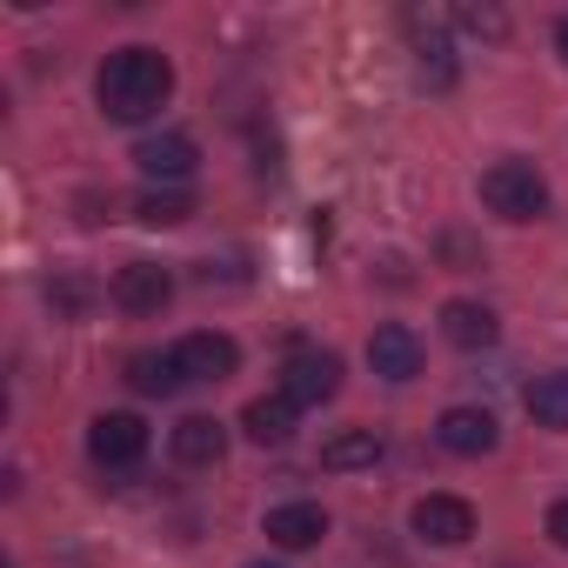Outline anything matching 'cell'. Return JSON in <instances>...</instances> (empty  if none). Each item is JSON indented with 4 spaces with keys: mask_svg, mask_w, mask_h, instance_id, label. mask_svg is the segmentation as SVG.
<instances>
[{
    "mask_svg": "<svg viewBox=\"0 0 568 568\" xmlns=\"http://www.w3.org/2000/svg\"><path fill=\"white\" fill-rule=\"evenodd\" d=\"M168 94H174V68H168L161 48H121V54H108L101 81H94L101 114L121 121V128H141L148 114H161Z\"/></svg>",
    "mask_w": 568,
    "mask_h": 568,
    "instance_id": "cell-1",
    "label": "cell"
},
{
    "mask_svg": "<svg viewBox=\"0 0 568 568\" xmlns=\"http://www.w3.org/2000/svg\"><path fill=\"white\" fill-rule=\"evenodd\" d=\"M481 207L501 214V221H541V214H548V174H541L535 161L508 154V161H495V168L481 174Z\"/></svg>",
    "mask_w": 568,
    "mask_h": 568,
    "instance_id": "cell-2",
    "label": "cell"
},
{
    "mask_svg": "<svg viewBox=\"0 0 568 568\" xmlns=\"http://www.w3.org/2000/svg\"><path fill=\"white\" fill-rule=\"evenodd\" d=\"M88 455H94V468H134V462L148 455V422L128 415V408L94 415V422H88Z\"/></svg>",
    "mask_w": 568,
    "mask_h": 568,
    "instance_id": "cell-3",
    "label": "cell"
},
{
    "mask_svg": "<svg viewBox=\"0 0 568 568\" xmlns=\"http://www.w3.org/2000/svg\"><path fill=\"white\" fill-rule=\"evenodd\" d=\"M402 28H408V48H415V68H422V81H428L435 94H448V88H455V74H462V68H455V48H448V21L415 8Z\"/></svg>",
    "mask_w": 568,
    "mask_h": 568,
    "instance_id": "cell-4",
    "label": "cell"
},
{
    "mask_svg": "<svg viewBox=\"0 0 568 568\" xmlns=\"http://www.w3.org/2000/svg\"><path fill=\"white\" fill-rule=\"evenodd\" d=\"M335 388H342V362L328 348H302V355H288V368H281V395L295 408H322V402H335Z\"/></svg>",
    "mask_w": 568,
    "mask_h": 568,
    "instance_id": "cell-5",
    "label": "cell"
},
{
    "mask_svg": "<svg viewBox=\"0 0 568 568\" xmlns=\"http://www.w3.org/2000/svg\"><path fill=\"white\" fill-rule=\"evenodd\" d=\"M194 161H201V148H194L187 134H174V128H168V134H148V141L134 148V168H141L154 187H181V181L194 174Z\"/></svg>",
    "mask_w": 568,
    "mask_h": 568,
    "instance_id": "cell-6",
    "label": "cell"
},
{
    "mask_svg": "<svg viewBox=\"0 0 568 568\" xmlns=\"http://www.w3.org/2000/svg\"><path fill=\"white\" fill-rule=\"evenodd\" d=\"M174 355H181L187 382H227V375L241 368V348H234V335H221V328H194V335H181Z\"/></svg>",
    "mask_w": 568,
    "mask_h": 568,
    "instance_id": "cell-7",
    "label": "cell"
},
{
    "mask_svg": "<svg viewBox=\"0 0 568 568\" xmlns=\"http://www.w3.org/2000/svg\"><path fill=\"white\" fill-rule=\"evenodd\" d=\"M368 368L382 375V382H415L422 375V335L415 328H402V322H382L375 335H368Z\"/></svg>",
    "mask_w": 568,
    "mask_h": 568,
    "instance_id": "cell-8",
    "label": "cell"
},
{
    "mask_svg": "<svg viewBox=\"0 0 568 568\" xmlns=\"http://www.w3.org/2000/svg\"><path fill=\"white\" fill-rule=\"evenodd\" d=\"M408 521H415V535L435 541V548H462V541L475 535V508H468L462 495H422Z\"/></svg>",
    "mask_w": 568,
    "mask_h": 568,
    "instance_id": "cell-9",
    "label": "cell"
},
{
    "mask_svg": "<svg viewBox=\"0 0 568 568\" xmlns=\"http://www.w3.org/2000/svg\"><path fill=\"white\" fill-rule=\"evenodd\" d=\"M114 302H121L128 315H161V308L174 302V274H168L161 261H128V267L114 274Z\"/></svg>",
    "mask_w": 568,
    "mask_h": 568,
    "instance_id": "cell-10",
    "label": "cell"
},
{
    "mask_svg": "<svg viewBox=\"0 0 568 568\" xmlns=\"http://www.w3.org/2000/svg\"><path fill=\"white\" fill-rule=\"evenodd\" d=\"M261 535L274 541V548H315L322 535H328V515H322V501H281V508H267V521H261Z\"/></svg>",
    "mask_w": 568,
    "mask_h": 568,
    "instance_id": "cell-11",
    "label": "cell"
},
{
    "mask_svg": "<svg viewBox=\"0 0 568 568\" xmlns=\"http://www.w3.org/2000/svg\"><path fill=\"white\" fill-rule=\"evenodd\" d=\"M435 442H442L448 455H488V448L501 442V428H495L488 408H448V415L435 422Z\"/></svg>",
    "mask_w": 568,
    "mask_h": 568,
    "instance_id": "cell-12",
    "label": "cell"
},
{
    "mask_svg": "<svg viewBox=\"0 0 568 568\" xmlns=\"http://www.w3.org/2000/svg\"><path fill=\"white\" fill-rule=\"evenodd\" d=\"M168 448H174V462H187V468H214V462L227 455V428H221L214 415H181L174 435H168Z\"/></svg>",
    "mask_w": 568,
    "mask_h": 568,
    "instance_id": "cell-13",
    "label": "cell"
},
{
    "mask_svg": "<svg viewBox=\"0 0 568 568\" xmlns=\"http://www.w3.org/2000/svg\"><path fill=\"white\" fill-rule=\"evenodd\" d=\"M295 402L288 395H261V402H247L241 408V428H247V442H261V448H281V442H288L295 435Z\"/></svg>",
    "mask_w": 568,
    "mask_h": 568,
    "instance_id": "cell-14",
    "label": "cell"
},
{
    "mask_svg": "<svg viewBox=\"0 0 568 568\" xmlns=\"http://www.w3.org/2000/svg\"><path fill=\"white\" fill-rule=\"evenodd\" d=\"M442 335L475 355V348H495L501 322H495V308H481V302H448V308H442Z\"/></svg>",
    "mask_w": 568,
    "mask_h": 568,
    "instance_id": "cell-15",
    "label": "cell"
},
{
    "mask_svg": "<svg viewBox=\"0 0 568 568\" xmlns=\"http://www.w3.org/2000/svg\"><path fill=\"white\" fill-rule=\"evenodd\" d=\"M382 462V435L375 428H342L322 442V468L328 475H355V468H375Z\"/></svg>",
    "mask_w": 568,
    "mask_h": 568,
    "instance_id": "cell-16",
    "label": "cell"
},
{
    "mask_svg": "<svg viewBox=\"0 0 568 568\" xmlns=\"http://www.w3.org/2000/svg\"><path fill=\"white\" fill-rule=\"evenodd\" d=\"M128 382H134L141 395H161V402H168V395L187 388V368H181L174 348H161V355H134V362H128Z\"/></svg>",
    "mask_w": 568,
    "mask_h": 568,
    "instance_id": "cell-17",
    "label": "cell"
},
{
    "mask_svg": "<svg viewBox=\"0 0 568 568\" xmlns=\"http://www.w3.org/2000/svg\"><path fill=\"white\" fill-rule=\"evenodd\" d=\"M521 402H528L535 428H568V368H555V375H535Z\"/></svg>",
    "mask_w": 568,
    "mask_h": 568,
    "instance_id": "cell-18",
    "label": "cell"
},
{
    "mask_svg": "<svg viewBox=\"0 0 568 568\" xmlns=\"http://www.w3.org/2000/svg\"><path fill=\"white\" fill-rule=\"evenodd\" d=\"M194 214V194L187 187H148L141 201H134V221L141 227H181Z\"/></svg>",
    "mask_w": 568,
    "mask_h": 568,
    "instance_id": "cell-19",
    "label": "cell"
},
{
    "mask_svg": "<svg viewBox=\"0 0 568 568\" xmlns=\"http://www.w3.org/2000/svg\"><path fill=\"white\" fill-rule=\"evenodd\" d=\"M455 21H462V28H468V34H488V41H501V34H508V21H501V14H495V8H462V14H455Z\"/></svg>",
    "mask_w": 568,
    "mask_h": 568,
    "instance_id": "cell-20",
    "label": "cell"
},
{
    "mask_svg": "<svg viewBox=\"0 0 568 568\" xmlns=\"http://www.w3.org/2000/svg\"><path fill=\"white\" fill-rule=\"evenodd\" d=\"M548 541H555V548H568V495L548 508Z\"/></svg>",
    "mask_w": 568,
    "mask_h": 568,
    "instance_id": "cell-21",
    "label": "cell"
},
{
    "mask_svg": "<svg viewBox=\"0 0 568 568\" xmlns=\"http://www.w3.org/2000/svg\"><path fill=\"white\" fill-rule=\"evenodd\" d=\"M555 48H561V61H568V14H561V28H555Z\"/></svg>",
    "mask_w": 568,
    "mask_h": 568,
    "instance_id": "cell-22",
    "label": "cell"
},
{
    "mask_svg": "<svg viewBox=\"0 0 568 568\" xmlns=\"http://www.w3.org/2000/svg\"><path fill=\"white\" fill-rule=\"evenodd\" d=\"M247 568H281V561H247Z\"/></svg>",
    "mask_w": 568,
    "mask_h": 568,
    "instance_id": "cell-23",
    "label": "cell"
}]
</instances>
